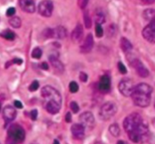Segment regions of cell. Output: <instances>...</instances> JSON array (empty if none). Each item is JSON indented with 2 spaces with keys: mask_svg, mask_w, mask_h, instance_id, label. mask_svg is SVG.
<instances>
[{
  "mask_svg": "<svg viewBox=\"0 0 155 144\" xmlns=\"http://www.w3.org/2000/svg\"><path fill=\"white\" fill-rule=\"evenodd\" d=\"M124 128L130 140L133 143H145L149 137L150 130L148 123L137 113H131L125 118Z\"/></svg>",
  "mask_w": 155,
  "mask_h": 144,
  "instance_id": "1",
  "label": "cell"
},
{
  "mask_svg": "<svg viewBox=\"0 0 155 144\" xmlns=\"http://www.w3.org/2000/svg\"><path fill=\"white\" fill-rule=\"evenodd\" d=\"M41 95L43 98L44 108L48 113L54 115L60 111L62 98L54 88L50 85L44 86L41 90Z\"/></svg>",
  "mask_w": 155,
  "mask_h": 144,
  "instance_id": "2",
  "label": "cell"
},
{
  "mask_svg": "<svg viewBox=\"0 0 155 144\" xmlns=\"http://www.w3.org/2000/svg\"><path fill=\"white\" fill-rule=\"evenodd\" d=\"M152 92V87L146 83H140L134 86V89L131 94L133 103L138 107H148L151 104Z\"/></svg>",
  "mask_w": 155,
  "mask_h": 144,
  "instance_id": "3",
  "label": "cell"
},
{
  "mask_svg": "<svg viewBox=\"0 0 155 144\" xmlns=\"http://www.w3.org/2000/svg\"><path fill=\"white\" fill-rule=\"evenodd\" d=\"M8 138L16 143H21L25 140L26 133L24 128L18 124L10 125L8 129Z\"/></svg>",
  "mask_w": 155,
  "mask_h": 144,
  "instance_id": "4",
  "label": "cell"
},
{
  "mask_svg": "<svg viewBox=\"0 0 155 144\" xmlns=\"http://www.w3.org/2000/svg\"><path fill=\"white\" fill-rule=\"evenodd\" d=\"M117 110L116 104L113 102H107L101 106L99 111V116L104 121L110 120L115 116Z\"/></svg>",
  "mask_w": 155,
  "mask_h": 144,
  "instance_id": "5",
  "label": "cell"
},
{
  "mask_svg": "<svg viewBox=\"0 0 155 144\" xmlns=\"http://www.w3.org/2000/svg\"><path fill=\"white\" fill-rule=\"evenodd\" d=\"M120 92L125 97H130L134 89V85L130 78H124L118 85Z\"/></svg>",
  "mask_w": 155,
  "mask_h": 144,
  "instance_id": "6",
  "label": "cell"
},
{
  "mask_svg": "<svg viewBox=\"0 0 155 144\" xmlns=\"http://www.w3.org/2000/svg\"><path fill=\"white\" fill-rule=\"evenodd\" d=\"M80 124L85 129H92L95 125V117L91 112H84L79 117Z\"/></svg>",
  "mask_w": 155,
  "mask_h": 144,
  "instance_id": "7",
  "label": "cell"
},
{
  "mask_svg": "<svg viewBox=\"0 0 155 144\" xmlns=\"http://www.w3.org/2000/svg\"><path fill=\"white\" fill-rule=\"evenodd\" d=\"M142 36L151 43L155 42V20L149 23L142 30Z\"/></svg>",
  "mask_w": 155,
  "mask_h": 144,
  "instance_id": "8",
  "label": "cell"
},
{
  "mask_svg": "<svg viewBox=\"0 0 155 144\" xmlns=\"http://www.w3.org/2000/svg\"><path fill=\"white\" fill-rule=\"evenodd\" d=\"M53 8H54V6L51 1H42L39 3L38 6L39 13L45 18L51 17V15L52 14Z\"/></svg>",
  "mask_w": 155,
  "mask_h": 144,
  "instance_id": "9",
  "label": "cell"
},
{
  "mask_svg": "<svg viewBox=\"0 0 155 144\" xmlns=\"http://www.w3.org/2000/svg\"><path fill=\"white\" fill-rule=\"evenodd\" d=\"M131 66L136 69L138 75L142 77V78H147L149 75V71H148V69L144 66L142 61L139 60V59L136 58L132 60Z\"/></svg>",
  "mask_w": 155,
  "mask_h": 144,
  "instance_id": "10",
  "label": "cell"
},
{
  "mask_svg": "<svg viewBox=\"0 0 155 144\" xmlns=\"http://www.w3.org/2000/svg\"><path fill=\"white\" fill-rule=\"evenodd\" d=\"M111 88V80L108 75H103L100 78L98 84V88L101 93H108Z\"/></svg>",
  "mask_w": 155,
  "mask_h": 144,
  "instance_id": "11",
  "label": "cell"
},
{
  "mask_svg": "<svg viewBox=\"0 0 155 144\" xmlns=\"http://www.w3.org/2000/svg\"><path fill=\"white\" fill-rule=\"evenodd\" d=\"M2 116L6 124L10 123L15 120L17 116L16 110L12 106H6L2 111Z\"/></svg>",
  "mask_w": 155,
  "mask_h": 144,
  "instance_id": "12",
  "label": "cell"
},
{
  "mask_svg": "<svg viewBox=\"0 0 155 144\" xmlns=\"http://www.w3.org/2000/svg\"><path fill=\"white\" fill-rule=\"evenodd\" d=\"M94 45V39L93 36H92V33H89L87 35V36L85 39L84 42L82 44V45L80 46V51L82 53H89L92 51V48H93Z\"/></svg>",
  "mask_w": 155,
  "mask_h": 144,
  "instance_id": "13",
  "label": "cell"
},
{
  "mask_svg": "<svg viewBox=\"0 0 155 144\" xmlns=\"http://www.w3.org/2000/svg\"><path fill=\"white\" fill-rule=\"evenodd\" d=\"M85 128L80 124H74L71 127V133L77 140H83L85 137Z\"/></svg>",
  "mask_w": 155,
  "mask_h": 144,
  "instance_id": "14",
  "label": "cell"
},
{
  "mask_svg": "<svg viewBox=\"0 0 155 144\" xmlns=\"http://www.w3.org/2000/svg\"><path fill=\"white\" fill-rule=\"evenodd\" d=\"M83 37V26L80 24H78L74 29L71 33V39L74 42L78 43L81 42Z\"/></svg>",
  "mask_w": 155,
  "mask_h": 144,
  "instance_id": "15",
  "label": "cell"
},
{
  "mask_svg": "<svg viewBox=\"0 0 155 144\" xmlns=\"http://www.w3.org/2000/svg\"><path fill=\"white\" fill-rule=\"evenodd\" d=\"M20 8L27 13H33L36 10L35 2L32 0H20Z\"/></svg>",
  "mask_w": 155,
  "mask_h": 144,
  "instance_id": "16",
  "label": "cell"
},
{
  "mask_svg": "<svg viewBox=\"0 0 155 144\" xmlns=\"http://www.w3.org/2000/svg\"><path fill=\"white\" fill-rule=\"evenodd\" d=\"M48 59H49L50 63L56 72L58 73H62L64 71V66L63 63L61 62V60L58 58L57 56L51 55L49 56Z\"/></svg>",
  "mask_w": 155,
  "mask_h": 144,
  "instance_id": "17",
  "label": "cell"
},
{
  "mask_svg": "<svg viewBox=\"0 0 155 144\" xmlns=\"http://www.w3.org/2000/svg\"><path fill=\"white\" fill-rule=\"evenodd\" d=\"M53 33H54V36L53 38L55 39H64L67 36V30L64 27L59 26V27H56V28L53 29Z\"/></svg>",
  "mask_w": 155,
  "mask_h": 144,
  "instance_id": "18",
  "label": "cell"
},
{
  "mask_svg": "<svg viewBox=\"0 0 155 144\" xmlns=\"http://www.w3.org/2000/svg\"><path fill=\"white\" fill-rule=\"evenodd\" d=\"M120 47L123 51L126 53L130 52L133 49V45L131 42L125 37H122L120 39Z\"/></svg>",
  "mask_w": 155,
  "mask_h": 144,
  "instance_id": "19",
  "label": "cell"
},
{
  "mask_svg": "<svg viewBox=\"0 0 155 144\" xmlns=\"http://www.w3.org/2000/svg\"><path fill=\"white\" fill-rule=\"evenodd\" d=\"M142 16L143 18L146 20L147 21H149V22H151V21H154L155 18V11L153 8H149L146 9V10L144 11L143 14H142Z\"/></svg>",
  "mask_w": 155,
  "mask_h": 144,
  "instance_id": "20",
  "label": "cell"
},
{
  "mask_svg": "<svg viewBox=\"0 0 155 144\" xmlns=\"http://www.w3.org/2000/svg\"><path fill=\"white\" fill-rule=\"evenodd\" d=\"M0 36L2 38H4V39H7V40L12 41L15 39V36H16V35H15V33H14L12 30H3L2 32H1V33H0Z\"/></svg>",
  "mask_w": 155,
  "mask_h": 144,
  "instance_id": "21",
  "label": "cell"
},
{
  "mask_svg": "<svg viewBox=\"0 0 155 144\" xmlns=\"http://www.w3.org/2000/svg\"><path fill=\"white\" fill-rule=\"evenodd\" d=\"M109 131H110V134L112 136H114V137H118L120 134V127L117 124L114 123L112 124L109 127Z\"/></svg>",
  "mask_w": 155,
  "mask_h": 144,
  "instance_id": "22",
  "label": "cell"
},
{
  "mask_svg": "<svg viewBox=\"0 0 155 144\" xmlns=\"http://www.w3.org/2000/svg\"><path fill=\"white\" fill-rule=\"evenodd\" d=\"M9 24L12 26L14 28H20L21 26V18H18L17 16H14L12 18H10V20L8 21Z\"/></svg>",
  "mask_w": 155,
  "mask_h": 144,
  "instance_id": "23",
  "label": "cell"
},
{
  "mask_svg": "<svg viewBox=\"0 0 155 144\" xmlns=\"http://www.w3.org/2000/svg\"><path fill=\"white\" fill-rule=\"evenodd\" d=\"M95 21L96 24L101 25L105 22V16L102 11H97L95 14Z\"/></svg>",
  "mask_w": 155,
  "mask_h": 144,
  "instance_id": "24",
  "label": "cell"
},
{
  "mask_svg": "<svg viewBox=\"0 0 155 144\" xmlns=\"http://www.w3.org/2000/svg\"><path fill=\"white\" fill-rule=\"evenodd\" d=\"M83 19H84V24L85 26L87 29L91 28L92 27V19H91L90 16H89V13L88 11H85L84 12V14H83Z\"/></svg>",
  "mask_w": 155,
  "mask_h": 144,
  "instance_id": "25",
  "label": "cell"
},
{
  "mask_svg": "<svg viewBox=\"0 0 155 144\" xmlns=\"http://www.w3.org/2000/svg\"><path fill=\"white\" fill-rule=\"evenodd\" d=\"M42 55V51L41 48H36L33 50L32 51L31 56L34 59H40V57Z\"/></svg>",
  "mask_w": 155,
  "mask_h": 144,
  "instance_id": "26",
  "label": "cell"
},
{
  "mask_svg": "<svg viewBox=\"0 0 155 144\" xmlns=\"http://www.w3.org/2000/svg\"><path fill=\"white\" fill-rule=\"evenodd\" d=\"M42 36L45 39H50V38H53L54 36V33H53V29L51 28H46L42 32Z\"/></svg>",
  "mask_w": 155,
  "mask_h": 144,
  "instance_id": "27",
  "label": "cell"
},
{
  "mask_svg": "<svg viewBox=\"0 0 155 144\" xmlns=\"http://www.w3.org/2000/svg\"><path fill=\"white\" fill-rule=\"evenodd\" d=\"M69 91L71 93H77L79 91V85L76 82H71L69 84Z\"/></svg>",
  "mask_w": 155,
  "mask_h": 144,
  "instance_id": "28",
  "label": "cell"
},
{
  "mask_svg": "<svg viewBox=\"0 0 155 144\" xmlns=\"http://www.w3.org/2000/svg\"><path fill=\"white\" fill-rule=\"evenodd\" d=\"M95 34L98 38H101L103 36L104 34V30H103L101 25H98L96 24V27H95Z\"/></svg>",
  "mask_w": 155,
  "mask_h": 144,
  "instance_id": "29",
  "label": "cell"
},
{
  "mask_svg": "<svg viewBox=\"0 0 155 144\" xmlns=\"http://www.w3.org/2000/svg\"><path fill=\"white\" fill-rule=\"evenodd\" d=\"M39 82L35 80V81H33V82L31 83V85H30V87H29V91L32 92L36 91H37L38 89H39Z\"/></svg>",
  "mask_w": 155,
  "mask_h": 144,
  "instance_id": "30",
  "label": "cell"
},
{
  "mask_svg": "<svg viewBox=\"0 0 155 144\" xmlns=\"http://www.w3.org/2000/svg\"><path fill=\"white\" fill-rule=\"evenodd\" d=\"M117 68L119 72H120L123 75H125V74L127 73V69L125 66V65L122 63V62H119L117 63Z\"/></svg>",
  "mask_w": 155,
  "mask_h": 144,
  "instance_id": "31",
  "label": "cell"
},
{
  "mask_svg": "<svg viewBox=\"0 0 155 144\" xmlns=\"http://www.w3.org/2000/svg\"><path fill=\"white\" fill-rule=\"evenodd\" d=\"M70 107H71V110H72V112L74 113H77L80 111L79 105L77 104V102H75V101H72V102L70 104Z\"/></svg>",
  "mask_w": 155,
  "mask_h": 144,
  "instance_id": "32",
  "label": "cell"
},
{
  "mask_svg": "<svg viewBox=\"0 0 155 144\" xmlns=\"http://www.w3.org/2000/svg\"><path fill=\"white\" fill-rule=\"evenodd\" d=\"M15 12H16V10H15V8L11 7V8H8L7 11H6V15L8 17H12V16H14V14H15Z\"/></svg>",
  "mask_w": 155,
  "mask_h": 144,
  "instance_id": "33",
  "label": "cell"
},
{
  "mask_svg": "<svg viewBox=\"0 0 155 144\" xmlns=\"http://www.w3.org/2000/svg\"><path fill=\"white\" fill-rule=\"evenodd\" d=\"M80 79L83 82H86L88 80V75L86 73H85V72H81L80 73Z\"/></svg>",
  "mask_w": 155,
  "mask_h": 144,
  "instance_id": "34",
  "label": "cell"
},
{
  "mask_svg": "<svg viewBox=\"0 0 155 144\" xmlns=\"http://www.w3.org/2000/svg\"><path fill=\"white\" fill-rule=\"evenodd\" d=\"M38 116V111L36 110H33L30 112V117L33 121H36Z\"/></svg>",
  "mask_w": 155,
  "mask_h": 144,
  "instance_id": "35",
  "label": "cell"
},
{
  "mask_svg": "<svg viewBox=\"0 0 155 144\" xmlns=\"http://www.w3.org/2000/svg\"><path fill=\"white\" fill-rule=\"evenodd\" d=\"M88 2H88V1H84V0H81V1H79L78 2V5H79V6H80V8H81V9H84L85 8H86V6H87Z\"/></svg>",
  "mask_w": 155,
  "mask_h": 144,
  "instance_id": "36",
  "label": "cell"
},
{
  "mask_svg": "<svg viewBox=\"0 0 155 144\" xmlns=\"http://www.w3.org/2000/svg\"><path fill=\"white\" fill-rule=\"evenodd\" d=\"M23 63V60L22 59H21V58H18V57H16V58H14L13 60H12V61H11V63H16V64H18V65H21V63Z\"/></svg>",
  "mask_w": 155,
  "mask_h": 144,
  "instance_id": "37",
  "label": "cell"
},
{
  "mask_svg": "<svg viewBox=\"0 0 155 144\" xmlns=\"http://www.w3.org/2000/svg\"><path fill=\"white\" fill-rule=\"evenodd\" d=\"M65 121H66L68 123H70L72 121V116H71V113L70 112L67 113L66 116H65Z\"/></svg>",
  "mask_w": 155,
  "mask_h": 144,
  "instance_id": "38",
  "label": "cell"
},
{
  "mask_svg": "<svg viewBox=\"0 0 155 144\" xmlns=\"http://www.w3.org/2000/svg\"><path fill=\"white\" fill-rule=\"evenodd\" d=\"M14 104H15V107L18 109H21L23 108V104H21V101H15L14 102Z\"/></svg>",
  "mask_w": 155,
  "mask_h": 144,
  "instance_id": "39",
  "label": "cell"
},
{
  "mask_svg": "<svg viewBox=\"0 0 155 144\" xmlns=\"http://www.w3.org/2000/svg\"><path fill=\"white\" fill-rule=\"evenodd\" d=\"M40 68L41 69H44V70H48L49 67H48V65L46 62H42V63L40 64Z\"/></svg>",
  "mask_w": 155,
  "mask_h": 144,
  "instance_id": "40",
  "label": "cell"
},
{
  "mask_svg": "<svg viewBox=\"0 0 155 144\" xmlns=\"http://www.w3.org/2000/svg\"><path fill=\"white\" fill-rule=\"evenodd\" d=\"M142 2L143 3V4H145V5H150V4H152V3H154V1H153V0H151V1H145V0H143V1H142Z\"/></svg>",
  "mask_w": 155,
  "mask_h": 144,
  "instance_id": "41",
  "label": "cell"
},
{
  "mask_svg": "<svg viewBox=\"0 0 155 144\" xmlns=\"http://www.w3.org/2000/svg\"><path fill=\"white\" fill-rule=\"evenodd\" d=\"M6 144H18L16 143H15L14 141H12V140H11L10 139L8 138L7 140H6Z\"/></svg>",
  "mask_w": 155,
  "mask_h": 144,
  "instance_id": "42",
  "label": "cell"
},
{
  "mask_svg": "<svg viewBox=\"0 0 155 144\" xmlns=\"http://www.w3.org/2000/svg\"><path fill=\"white\" fill-rule=\"evenodd\" d=\"M117 144H127L126 142H124V140H119V141L117 143Z\"/></svg>",
  "mask_w": 155,
  "mask_h": 144,
  "instance_id": "43",
  "label": "cell"
},
{
  "mask_svg": "<svg viewBox=\"0 0 155 144\" xmlns=\"http://www.w3.org/2000/svg\"><path fill=\"white\" fill-rule=\"evenodd\" d=\"M53 144H60V143H59V141L58 140H54V143Z\"/></svg>",
  "mask_w": 155,
  "mask_h": 144,
  "instance_id": "44",
  "label": "cell"
},
{
  "mask_svg": "<svg viewBox=\"0 0 155 144\" xmlns=\"http://www.w3.org/2000/svg\"><path fill=\"white\" fill-rule=\"evenodd\" d=\"M95 144H104V143H101V142H95Z\"/></svg>",
  "mask_w": 155,
  "mask_h": 144,
  "instance_id": "45",
  "label": "cell"
},
{
  "mask_svg": "<svg viewBox=\"0 0 155 144\" xmlns=\"http://www.w3.org/2000/svg\"><path fill=\"white\" fill-rule=\"evenodd\" d=\"M0 110H1V104H0Z\"/></svg>",
  "mask_w": 155,
  "mask_h": 144,
  "instance_id": "46",
  "label": "cell"
},
{
  "mask_svg": "<svg viewBox=\"0 0 155 144\" xmlns=\"http://www.w3.org/2000/svg\"><path fill=\"white\" fill-rule=\"evenodd\" d=\"M0 144H1V143H0Z\"/></svg>",
  "mask_w": 155,
  "mask_h": 144,
  "instance_id": "47",
  "label": "cell"
}]
</instances>
